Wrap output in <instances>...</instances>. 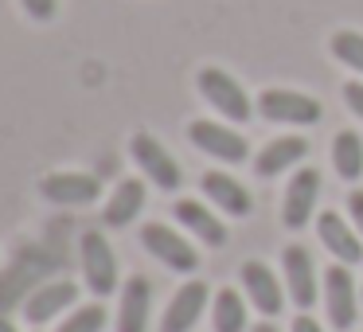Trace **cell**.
I'll use <instances>...</instances> for the list:
<instances>
[{
    "mask_svg": "<svg viewBox=\"0 0 363 332\" xmlns=\"http://www.w3.org/2000/svg\"><path fill=\"white\" fill-rule=\"evenodd\" d=\"M79 258H82V282L94 297H110L118 289V254L106 243L102 231H86L79 238Z\"/></svg>",
    "mask_w": 363,
    "mask_h": 332,
    "instance_id": "obj_1",
    "label": "cell"
},
{
    "mask_svg": "<svg viewBox=\"0 0 363 332\" xmlns=\"http://www.w3.org/2000/svg\"><path fill=\"white\" fill-rule=\"evenodd\" d=\"M359 301L363 293H355V277L347 274L344 262L324 270V313H328L332 328L352 332V324L359 321Z\"/></svg>",
    "mask_w": 363,
    "mask_h": 332,
    "instance_id": "obj_2",
    "label": "cell"
},
{
    "mask_svg": "<svg viewBox=\"0 0 363 332\" xmlns=\"http://www.w3.org/2000/svg\"><path fill=\"white\" fill-rule=\"evenodd\" d=\"M141 243H145V250H149L152 258H160L168 270H176V274H196V270H199L196 246H191L180 231L164 227V223H145V227H141Z\"/></svg>",
    "mask_w": 363,
    "mask_h": 332,
    "instance_id": "obj_3",
    "label": "cell"
},
{
    "mask_svg": "<svg viewBox=\"0 0 363 332\" xmlns=\"http://www.w3.org/2000/svg\"><path fill=\"white\" fill-rule=\"evenodd\" d=\"M196 82H199V94H203L207 102L223 114V118L238 121V126H242V121H250V114H254L250 98H246V90L238 87L227 71H219V67H203Z\"/></svg>",
    "mask_w": 363,
    "mask_h": 332,
    "instance_id": "obj_4",
    "label": "cell"
},
{
    "mask_svg": "<svg viewBox=\"0 0 363 332\" xmlns=\"http://www.w3.org/2000/svg\"><path fill=\"white\" fill-rule=\"evenodd\" d=\"M258 110L266 121H277V126H316L320 121V102L301 90H262Z\"/></svg>",
    "mask_w": 363,
    "mask_h": 332,
    "instance_id": "obj_5",
    "label": "cell"
},
{
    "mask_svg": "<svg viewBox=\"0 0 363 332\" xmlns=\"http://www.w3.org/2000/svg\"><path fill=\"white\" fill-rule=\"evenodd\" d=\"M281 270H285V293L293 297V305L297 309H313L316 305V262L313 254H308V246L301 243H289L281 250Z\"/></svg>",
    "mask_w": 363,
    "mask_h": 332,
    "instance_id": "obj_6",
    "label": "cell"
},
{
    "mask_svg": "<svg viewBox=\"0 0 363 332\" xmlns=\"http://www.w3.org/2000/svg\"><path fill=\"white\" fill-rule=\"evenodd\" d=\"M129 153H133L137 168H141L145 176H149L152 184H157L160 192H176L180 188V165H176L172 157H168V149L157 141L152 133H133V141H129Z\"/></svg>",
    "mask_w": 363,
    "mask_h": 332,
    "instance_id": "obj_7",
    "label": "cell"
},
{
    "mask_svg": "<svg viewBox=\"0 0 363 332\" xmlns=\"http://www.w3.org/2000/svg\"><path fill=\"white\" fill-rule=\"evenodd\" d=\"M188 141L196 145L199 153H207V157H215V160H227V165H242V160L250 157L246 137L230 133V126H219V121H191Z\"/></svg>",
    "mask_w": 363,
    "mask_h": 332,
    "instance_id": "obj_8",
    "label": "cell"
},
{
    "mask_svg": "<svg viewBox=\"0 0 363 332\" xmlns=\"http://www.w3.org/2000/svg\"><path fill=\"white\" fill-rule=\"evenodd\" d=\"M40 196L59 207H86L102 196V176L90 172H51L40 180Z\"/></svg>",
    "mask_w": 363,
    "mask_h": 332,
    "instance_id": "obj_9",
    "label": "cell"
},
{
    "mask_svg": "<svg viewBox=\"0 0 363 332\" xmlns=\"http://www.w3.org/2000/svg\"><path fill=\"white\" fill-rule=\"evenodd\" d=\"M316 196H320V172L316 168H297L285 188V204H281V223L289 231H301L316 211Z\"/></svg>",
    "mask_w": 363,
    "mask_h": 332,
    "instance_id": "obj_10",
    "label": "cell"
},
{
    "mask_svg": "<svg viewBox=\"0 0 363 332\" xmlns=\"http://www.w3.org/2000/svg\"><path fill=\"white\" fill-rule=\"evenodd\" d=\"M316 235H320L324 250H328L336 262H344V266H355V262H363L359 231H355L352 223L344 219V215H336V211H320V219H316Z\"/></svg>",
    "mask_w": 363,
    "mask_h": 332,
    "instance_id": "obj_11",
    "label": "cell"
},
{
    "mask_svg": "<svg viewBox=\"0 0 363 332\" xmlns=\"http://www.w3.org/2000/svg\"><path fill=\"white\" fill-rule=\"evenodd\" d=\"M242 289L262 316H277L285 309V285L277 282V274L266 262H246L242 266Z\"/></svg>",
    "mask_w": 363,
    "mask_h": 332,
    "instance_id": "obj_12",
    "label": "cell"
},
{
    "mask_svg": "<svg viewBox=\"0 0 363 332\" xmlns=\"http://www.w3.org/2000/svg\"><path fill=\"white\" fill-rule=\"evenodd\" d=\"M207 297H211V293H207L203 282H184L180 289H176V297L168 301L160 332H191L199 324V316H203V309H207Z\"/></svg>",
    "mask_w": 363,
    "mask_h": 332,
    "instance_id": "obj_13",
    "label": "cell"
},
{
    "mask_svg": "<svg viewBox=\"0 0 363 332\" xmlns=\"http://www.w3.org/2000/svg\"><path fill=\"white\" fill-rule=\"evenodd\" d=\"M74 297H79L74 282H43V285H35L32 297L24 301V321L28 324L55 321L59 313H67V309L74 305Z\"/></svg>",
    "mask_w": 363,
    "mask_h": 332,
    "instance_id": "obj_14",
    "label": "cell"
},
{
    "mask_svg": "<svg viewBox=\"0 0 363 332\" xmlns=\"http://www.w3.org/2000/svg\"><path fill=\"white\" fill-rule=\"evenodd\" d=\"M152 313V282L133 274L121 289V309H118V332H145Z\"/></svg>",
    "mask_w": 363,
    "mask_h": 332,
    "instance_id": "obj_15",
    "label": "cell"
},
{
    "mask_svg": "<svg viewBox=\"0 0 363 332\" xmlns=\"http://www.w3.org/2000/svg\"><path fill=\"white\" fill-rule=\"evenodd\" d=\"M203 196L211 199L219 211H227L230 219H246L254 211V196L238 180H230L227 172H207L203 176Z\"/></svg>",
    "mask_w": 363,
    "mask_h": 332,
    "instance_id": "obj_16",
    "label": "cell"
},
{
    "mask_svg": "<svg viewBox=\"0 0 363 332\" xmlns=\"http://www.w3.org/2000/svg\"><path fill=\"white\" fill-rule=\"evenodd\" d=\"M305 153H308L305 137H277V141H269L266 149L254 157V172H258L262 180H274V176H281L285 168L301 165Z\"/></svg>",
    "mask_w": 363,
    "mask_h": 332,
    "instance_id": "obj_17",
    "label": "cell"
},
{
    "mask_svg": "<svg viewBox=\"0 0 363 332\" xmlns=\"http://www.w3.org/2000/svg\"><path fill=\"white\" fill-rule=\"evenodd\" d=\"M141 207H145V184L137 180V176H129V180H121L118 188H113L110 204H106V211H102V223L113 231L129 227V223L141 215Z\"/></svg>",
    "mask_w": 363,
    "mask_h": 332,
    "instance_id": "obj_18",
    "label": "cell"
},
{
    "mask_svg": "<svg viewBox=\"0 0 363 332\" xmlns=\"http://www.w3.org/2000/svg\"><path fill=\"white\" fill-rule=\"evenodd\" d=\"M176 219H180L184 227L199 238V243H207V246H223V243H227V227H223L219 215H215L211 207H203L199 199H180V204H176Z\"/></svg>",
    "mask_w": 363,
    "mask_h": 332,
    "instance_id": "obj_19",
    "label": "cell"
},
{
    "mask_svg": "<svg viewBox=\"0 0 363 332\" xmlns=\"http://www.w3.org/2000/svg\"><path fill=\"white\" fill-rule=\"evenodd\" d=\"M332 165H336V176L340 180H359L363 176V141L359 133H352V129H344V133H336V141H332Z\"/></svg>",
    "mask_w": 363,
    "mask_h": 332,
    "instance_id": "obj_20",
    "label": "cell"
},
{
    "mask_svg": "<svg viewBox=\"0 0 363 332\" xmlns=\"http://www.w3.org/2000/svg\"><path fill=\"white\" fill-rule=\"evenodd\" d=\"M211 324L215 332H246V301L235 289H219L211 305Z\"/></svg>",
    "mask_w": 363,
    "mask_h": 332,
    "instance_id": "obj_21",
    "label": "cell"
},
{
    "mask_svg": "<svg viewBox=\"0 0 363 332\" xmlns=\"http://www.w3.org/2000/svg\"><path fill=\"white\" fill-rule=\"evenodd\" d=\"M332 55L344 67H352L355 74H363V32H336L332 35Z\"/></svg>",
    "mask_w": 363,
    "mask_h": 332,
    "instance_id": "obj_22",
    "label": "cell"
},
{
    "mask_svg": "<svg viewBox=\"0 0 363 332\" xmlns=\"http://www.w3.org/2000/svg\"><path fill=\"white\" fill-rule=\"evenodd\" d=\"M106 328V309L102 305H82L59 324V332H102Z\"/></svg>",
    "mask_w": 363,
    "mask_h": 332,
    "instance_id": "obj_23",
    "label": "cell"
},
{
    "mask_svg": "<svg viewBox=\"0 0 363 332\" xmlns=\"http://www.w3.org/2000/svg\"><path fill=\"white\" fill-rule=\"evenodd\" d=\"M24 12L40 24H48V20H55V0H24Z\"/></svg>",
    "mask_w": 363,
    "mask_h": 332,
    "instance_id": "obj_24",
    "label": "cell"
},
{
    "mask_svg": "<svg viewBox=\"0 0 363 332\" xmlns=\"http://www.w3.org/2000/svg\"><path fill=\"white\" fill-rule=\"evenodd\" d=\"M344 102L355 118H363V82H344Z\"/></svg>",
    "mask_w": 363,
    "mask_h": 332,
    "instance_id": "obj_25",
    "label": "cell"
},
{
    "mask_svg": "<svg viewBox=\"0 0 363 332\" xmlns=\"http://www.w3.org/2000/svg\"><path fill=\"white\" fill-rule=\"evenodd\" d=\"M347 215H352V227L363 235V188H355L352 196H347Z\"/></svg>",
    "mask_w": 363,
    "mask_h": 332,
    "instance_id": "obj_26",
    "label": "cell"
},
{
    "mask_svg": "<svg viewBox=\"0 0 363 332\" xmlns=\"http://www.w3.org/2000/svg\"><path fill=\"white\" fill-rule=\"evenodd\" d=\"M293 332H324V328H320V324H316L308 313H301L297 321H293Z\"/></svg>",
    "mask_w": 363,
    "mask_h": 332,
    "instance_id": "obj_27",
    "label": "cell"
},
{
    "mask_svg": "<svg viewBox=\"0 0 363 332\" xmlns=\"http://www.w3.org/2000/svg\"><path fill=\"white\" fill-rule=\"evenodd\" d=\"M0 332H16V324H12V321H9V316H4V313H0Z\"/></svg>",
    "mask_w": 363,
    "mask_h": 332,
    "instance_id": "obj_28",
    "label": "cell"
},
{
    "mask_svg": "<svg viewBox=\"0 0 363 332\" xmlns=\"http://www.w3.org/2000/svg\"><path fill=\"white\" fill-rule=\"evenodd\" d=\"M254 332H277L274 324H254Z\"/></svg>",
    "mask_w": 363,
    "mask_h": 332,
    "instance_id": "obj_29",
    "label": "cell"
}]
</instances>
